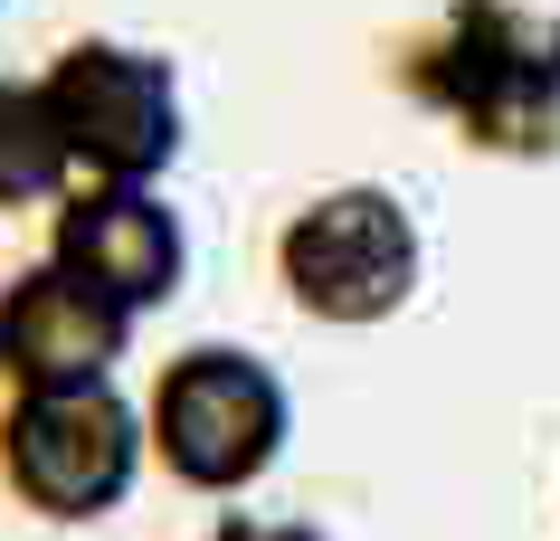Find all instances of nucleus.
<instances>
[{
    "instance_id": "f257e3e1",
    "label": "nucleus",
    "mask_w": 560,
    "mask_h": 541,
    "mask_svg": "<svg viewBox=\"0 0 560 541\" xmlns=\"http://www.w3.org/2000/svg\"><path fill=\"white\" fill-rule=\"evenodd\" d=\"M399 86L475 152H503V162L560 152V10L446 0L438 30L399 48Z\"/></svg>"
},
{
    "instance_id": "f03ea898",
    "label": "nucleus",
    "mask_w": 560,
    "mask_h": 541,
    "mask_svg": "<svg viewBox=\"0 0 560 541\" xmlns=\"http://www.w3.org/2000/svg\"><path fill=\"white\" fill-rule=\"evenodd\" d=\"M143 437H152V456H162L172 484H190V494H237V484H257L285 456V437H295L285 371L266 352H237V342H190L152 380Z\"/></svg>"
},
{
    "instance_id": "7ed1b4c3",
    "label": "nucleus",
    "mask_w": 560,
    "mask_h": 541,
    "mask_svg": "<svg viewBox=\"0 0 560 541\" xmlns=\"http://www.w3.org/2000/svg\"><path fill=\"white\" fill-rule=\"evenodd\" d=\"M428 275V238H418V210L381 180H342V190H314L285 228H276V285L295 314L314 324H389L399 304L418 295Z\"/></svg>"
},
{
    "instance_id": "20e7f679",
    "label": "nucleus",
    "mask_w": 560,
    "mask_h": 541,
    "mask_svg": "<svg viewBox=\"0 0 560 541\" xmlns=\"http://www.w3.org/2000/svg\"><path fill=\"white\" fill-rule=\"evenodd\" d=\"M143 409L115 380L86 390H20L0 409V484L38 522H105L143 484Z\"/></svg>"
},
{
    "instance_id": "39448f33",
    "label": "nucleus",
    "mask_w": 560,
    "mask_h": 541,
    "mask_svg": "<svg viewBox=\"0 0 560 541\" xmlns=\"http://www.w3.org/2000/svg\"><path fill=\"white\" fill-rule=\"evenodd\" d=\"M38 86H48L77 180H162L190 143L172 58H152L133 38H77L38 67Z\"/></svg>"
},
{
    "instance_id": "423d86ee",
    "label": "nucleus",
    "mask_w": 560,
    "mask_h": 541,
    "mask_svg": "<svg viewBox=\"0 0 560 541\" xmlns=\"http://www.w3.org/2000/svg\"><path fill=\"white\" fill-rule=\"evenodd\" d=\"M48 257L67 275H86L105 304L124 314H152L190 285V219L152 190V180H77L58 200V228H48Z\"/></svg>"
},
{
    "instance_id": "0eeeda50",
    "label": "nucleus",
    "mask_w": 560,
    "mask_h": 541,
    "mask_svg": "<svg viewBox=\"0 0 560 541\" xmlns=\"http://www.w3.org/2000/svg\"><path fill=\"white\" fill-rule=\"evenodd\" d=\"M124 352H133V314L105 304L86 275H67L58 257H38L0 285V371H10V390H86V380H115Z\"/></svg>"
},
{
    "instance_id": "6e6552de",
    "label": "nucleus",
    "mask_w": 560,
    "mask_h": 541,
    "mask_svg": "<svg viewBox=\"0 0 560 541\" xmlns=\"http://www.w3.org/2000/svg\"><path fill=\"white\" fill-rule=\"evenodd\" d=\"M67 190H77V162H67V133L48 115V86L38 77H0V219L48 210Z\"/></svg>"
},
{
    "instance_id": "1a4fd4ad",
    "label": "nucleus",
    "mask_w": 560,
    "mask_h": 541,
    "mask_svg": "<svg viewBox=\"0 0 560 541\" xmlns=\"http://www.w3.org/2000/svg\"><path fill=\"white\" fill-rule=\"evenodd\" d=\"M209 541H324L314 522H276V513H237V522H219Z\"/></svg>"
}]
</instances>
